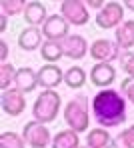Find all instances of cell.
<instances>
[{
    "mask_svg": "<svg viewBox=\"0 0 134 148\" xmlns=\"http://www.w3.org/2000/svg\"><path fill=\"white\" fill-rule=\"evenodd\" d=\"M126 102L128 100L120 90L104 88V90H98L94 98L90 100V110L98 126L108 130L112 126H120L126 122V116H128Z\"/></svg>",
    "mask_w": 134,
    "mask_h": 148,
    "instance_id": "6da1fadb",
    "label": "cell"
},
{
    "mask_svg": "<svg viewBox=\"0 0 134 148\" xmlns=\"http://www.w3.org/2000/svg\"><path fill=\"white\" fill-rule=\"evenodd\" d=\"M90 112H92L90 110V100L84 94H76L62 110L66 126L70 130L78 132V134L88 130V126H90Z\"/></svg>",
    "mask_w": 134,
    "mask_h": 148,
    "instance_id": "7a4b0ae2",
    "label": "cell"
},
{
    "mask_svg": "<svg viewBox=\"0 0 134 148\" xmlns=\"http://www.w3.org/2000/svg\"><path fill=\"white\" fill-rule=\"evenodd\" d=\"M60 108H62V98L56 90H42L34 104H32V116L34 120L42 124H50L58 118L60 114Z\"/></svg>",
    "mask_w": 134,
    "mask_h": 148,
    "instance_id": "3957f363",
    "label": "cell"
},
{
    "mask_svg": "<svg viewBox=\"0 0 134 148\" xmlns=\"http://www.w3.org/2000/svg\"><path fill=\"white\" fill-rule=\"evenodd\" d=\"M22 138H24L26 146H30V148L52 146V136H50L48 126L38 122V120H30V122L24 124V128H22Z\"/></svg>",
    "mask_w": 134,
    "mask_h": 148,
    "instance_id": "277c9868",
    "label": "cell"
},
{
    "mask_svg": "<svg viewBox=\"0 0 134 148\" xmlns=\"http://www.w3.org/2000/svg\"><path fill=\"white\" fill-rule=\"evenodd\" d=\"M60 16L70 26H84L90 20V10L84 0H64L60 4Z\"/></svg>",
    "mask_w": 134,
    "mask_h": 148,
    "instance_id": "5b68a950",
    "label": "cell"
},
{
    "mask_svg": "<svg viewBox=\"0 0 134 148\" xmlns=\"http://www.w3.org/2000/svg\"><path fill=\"white\" fill-rule=\"evenodd\" d=\"M94 20H96V24L100 26L102 30H116L124 22V4L114 2V0L106 2L104 8L100 12H96Z\"/></svg>",
    "mask_w": 134,
    "mask_h": 148,
    "instance_id": "8992f818",
    "label": "cell"
},
{
    "mask_svg": "<svg viewBox=\"0 0 134 148\" xmlns=\"http://www.w3.org/2000/svg\"><path fill=\"white\" fill-rule=\"evenodd\" d=\"M88 54L92 56V60L96 62H106L112 64L114 60H120V48L114 40H108V38H98L90 44Z\"/></svg>",
    "mask_w": 134,
    "mask_h": 148,
    "instance_id": "52a82bcc",
    "label": "cell"
},
{
    "mask_svg": "<svg viewBox=\"0 0 134 148\" xmlns=\"http://www.w3.org/2000/svg\"><path fill=\"white\" fill-rule=\"evenodd\" d=\"M42 34H44V38L46 40H54V42H62V40H66L70 34H68V30H70V24L60 16V14H50L48 16V20L42 24Z\"/></svg>",
    "mask_w": 134,
    "mask_h": 148,
    "instance_id": "ba28073f",
    "label": "cell"
},
{
    "mask_svg": "<svg viewBox=\"0 0 134 148\" xmlns=\"http://www.w3.org/2000/svg\"><path fill=\"white\" fill-rule=\"evenodd\" d=\"M0 104H2V110L8 114V116H20L24 110H26V98L20 90L16 88H10L6 92H2L0 96Z\"/></svg>",
    "mask_w": 134,
    "mask_h": 148,
    "instance_id": "9c48e42d",
    "label": "cell"
},
{
    "mask_svg": "<svg viewBox=\"0 0 134 148\" xmlns=\"http://www.w3.org/2000/svg\"><path fill=\"white\" fill-rule=\"evenodd\" d=\"M116 80V68L112 64L106 62H96L92 68H90V82L94 86H98L100 90L110 88V84Z\"/></svg>",
    "mask_w": 134,
    "mask_h": 148,
    "instance_id": "30bf717a",
    "label": "cell"
},
{
    "mask_svg": "<svg viewBox=\"0 0 134 148\" xmlns=\"http://www.w3.org/2000/svg\"><path fill=\"white\" fill-rule=\"evenodd\" d=\"M36 72H38V86L42 90H54L64 82V72L56 64H44Z\"/></svg>",
    "mask_w": 134,
    "mask_h": 148,
    "instance_id": "8fae6325",
    "label": "cell"
},
{
    "mask_svg": "<svg viewBox=\"0 0 134 148\" xmlns=\"http://www.w3.org/2000/svg\"><path fill=\"white\" fill-rule=\"evenodd\" d=\"M62 50H64V56L70 58V60H80L88 54L90 44L86 42V38L80 34H70L66 40H62Z\"/></svg>",
    "mask_w": 134,
    "mask_h": 148,
    "instance_id": "7c38bea8",
    "label": "cell"
},
{
    "mask_svg": "<svg viewBox=\"0 0 134 148\" xmlns=\"http://www.w3.org/2000/svg\"><path fill=\"white\" fill-rule=\"evenodd\" d=\"M44 34L40 28H34V26H26L20 36H18V46L24 52H34V50H40V46L44 44Z\"/></svg>",
    "mask_w": 134,
    "mask_h": 148,
    "instance_id": "4fadbf2b",
    "label": "cell"
},
{
    "mask_svg": "<svg viewBox=\"0 0 134 148\" xmlns=\"http://www.w3.org/2000/svg\"><path fill=\"white\" fill-rule=\"evenodd\" d=\"M22 18L26 20L28 26H34V28H42V24L48 20V12H46V6L42 2H36V0H30L26 2V8H24V14Z\"/></svg>",
    "mask_w": 134,
    "mask_h": 148,
    "instance_id": "5bb4252c",
    "label": "cell"
},
{
    "mask_svg": "<svg viewBox=\"0 0 134 148\" xmlns=\"http://www.w3.org/2000/svg\"><path fill=\"white\" fill-rule=\"evenodd\" d=\"M36 86H38V72L28 68V66L18 68L16 80H14V88L20 90L22 94H30L32 90H36Z\"/></svg>",
    "mask_w": 134,
    "mask_h": 148,
    "instance_id": "9a60e30c",
    "label": "cell"
},
{
    "mask_svg": "<svg viewBox=\"0 0 134 148\" xmlns=\"http://www.w3.org/2000/svg\"><path fill=\"white\" fill-rule=\"evenodd\" d=\"M114 42L124 52H130V48H134V20H124L114 30Z\"/></svg>",
    "mask_w": 134,
    "mask_h": 148,
    "instance_id": "2e32d148",
    "label": "cell"
},
{
    "mask_svg": "<svg viewBox=\"0 0 134 148\" xmlns=\"http://www.w3.org/2000/svg\"><path fill=\"white\" fill-rule=\"evenodd\" d=\"M86 146L88 148H112L114 146V138L110 136L106 128H94L88 130L86 134Z\"/></svg>",
    "mask_w": 134,
    "mask_h": 148,
    "instance_id": "e0dca14e",
    "label": "cell"
},
{
    "mask_svg": "<svg viewBox=\"0 0 134 148\" xmlns=\"http://www.w3.org/2000/svg\"><path fill=\"white\" fill-rule=\"evenodd\" d=\"M50 148H80L78 132H74V130H70V128L60 130L52 138V146Z\"/></svg>",
    "mask_w": 134,
    "mask_h": 148,
    "instance_id": "ac0fdd59",
    "label": "cell"
},
{
    "mask_svg": "<svg viewBox=\"0 0 134 148\" xmlns=\"http://www.w3.org/2000/svg\"><path fill=\"white\" fill-rule=\"evenodd\" d=\"M40 56L48 62V64H56L62 56H64V50H62V42H54V40H44V44L40 46Z\"/></svg>",
    "mask_w": 134,
    "mask_h": 148,
    "instance_id": "d6986e66",
    "label": "cell"
},
{
    "mask_svg": "<svg viewBox=\"0 0 134 148\" xmlns=\"http://www.w3.org/2000/svg\"><path fill=\"white\" fill-rule=\"evenodd\" d=\"M64 84L72 90H78L86 84V70L82 66H70L64 72Z\"/></svg>",
    "mask_w": 134,
    "mask_h": 148,
    "instance_id": "ffe728a7",
    "label": "cell"
},
{
    "mask_svg": "<svg viewBox=\"0 0 134 148\" xmlns=\"http://www.w3.org/2000/svg\"><path fill=\"white\" fill-rule=\"evenodd\" d=\"M16 72H18V68H14L10 62L0 64V88H2V92H6V90L14 88Z\"/></svg>",
    "mask_w": 134,
    "mask_h": 148,
    "instance_id": "44dd1931",
    "label": "cell"
},
{
    "mask_svg": "<svg viewBox=\"0 0 134 148\" xmlns=\"http://www.w3.org/2000/svg\"><path fill=\"white\" fill-rule=\"evenodd\" d=\"M0 148H28L22 134H16V132H2L0 134Z\"/></svg>",
    "mask_w": 134,
    "mask_h": 148,
    "instance_id": "7402d4cb",
    "label": "cell"
},
{
    "mask_svg": "<svg viewBox=\"0 0 134 148\" xmlns=\"http://www.w3.org/2000/svg\"><path fill=\"white\" fill-rule=\"evenodd\" d=\"M26 2L24 0H0V12L6 16H16V14H24Z\"/></svg>",
    "mask_w": 134,
    "mask_h": 148,
    "instance_id": "603a6c76",
    "label": "cell"
},
{
    "mask_svg": "<svg viewBox=\"0 0 134 148\" xmlns=\"http://www.w3.org/2000/svg\"><path fill=\"white\" fill-rule=\"evenodd\" d=\"M112 148H134V124L114 136V146Z\"/></svg>",
    "mask_w": 134,
    "mask_h": 148,
    "instance_id": "cb8c5ba5",
    "label": "cell"
},
{
    "mask_svg": "<svg viewBox=\"0 0 134 148\" xmlns=\"http://www.w3.org/2000/svg\"><path fill=\"white\" fill-rule=\"evenodd\" d=\"M120 66L128 78L134 80V52H122L120 54Z\"/></svg>",
    "mask_w": 134,
    "mask_h": 148,
    "instance_id": "d4e9b609",
    "label": "cell"
},
{
    "mask_svg": "<svg viewBox=\"0 0 134 148\" xmlns=\"http://www.w3.org/2000/svg\"><path fill=\"white\" fill-rule=\"evenodd\" d=\"M120 92H122V94L126 96V100H128V102L134 106V80H132V78H126V80L122 82Z\"/></svg>",
    "mask_w": 134,
    "mask_h": 148,
    "instance_id": "484cf974",
    "label": "cell"
},
{
    "mask_svg": "<svg viewBox=\"0 0 134 148\" xmlns=\"http://www.w3.org/2000/svg\"><path fill=\"white\" fill-rule=\"evenodd\" d=\"M84 2H86L88 10H94V12H100V10L104 8V4H106V2H102V0H84Z\"/></svg>",
    "mask_w": 134,
    "mask_h": 148,
    "instance_id": "4316f807",
    "label": "cell"
},
{
    "mask_svg": "<svg viewBox=\"0 0 134 148\" xmlns=\"http://www.w3.org/2000/svg\"><path fill=\"white\" fill-rule=\"evenodd\" d=\"M8 52H10V48H8V42L2 38V40H0V60H2V64L8 60Z\"/></svg>",
    "mask_w": 134,
    "mask_h": 148,
    "instance_id": "83f0119b",
    "label": "cell"
},
{
    "mask_svg": "<svg viewBox=\"0 0 134 148\" xmlns=\"http://www.w3.org/2000/svg\"><path fill=\"white\" fill-rule=\"evenodd\" d=\"M6 28H8V16L0 12V32H6Z\"/></svg>",
    "mask_w": 134,
    "mask_h": 148,
    "instance_id": "f1b7e54d",
    "label": "cell"
},
{
    "mask_svg": "<svg viewBox=\"0 0 134 148\" xmlns=\"http://www.w3.org/2000/svg\"><path fill=\"white\" fill-rule=\"evenodd\" d=\"M124 6H126L128 10H132V12H134V0H126V4H124Z\"/></svg>",
    "mask_w": 134,
    "mask_h": 148,
    "instance_id": "f546056e",
    "label": "cell"
},
{
    "mask_svg": "<svg viewBox=\"0 0 134 148\" xmlns=\"http://www.w3.org/2000/svg\"><path fill=\"white\" fill-rule=\"evenodd\" d=\"M80 148H88V146H80Z\"/></svg>",
    "mask_w": 134,
    "mask_h": 148,
    "instance_id": "4dcf8cb0",
    "label": "cell"
}]
</instances>
